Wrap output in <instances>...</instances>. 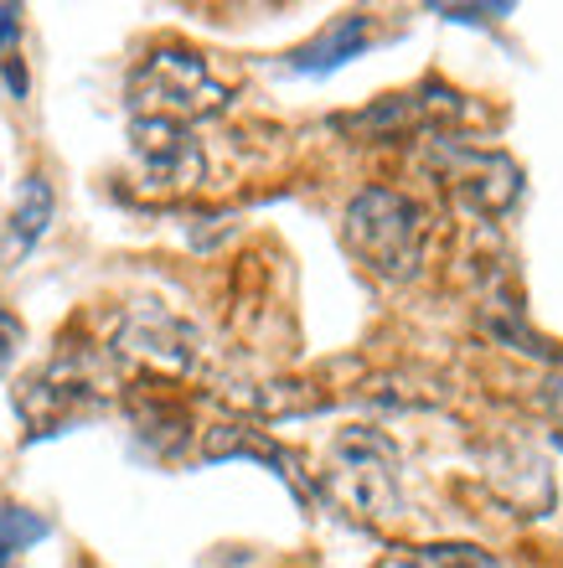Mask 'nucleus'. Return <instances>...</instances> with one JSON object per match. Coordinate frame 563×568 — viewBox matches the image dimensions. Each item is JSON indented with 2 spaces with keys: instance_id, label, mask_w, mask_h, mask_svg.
I'll return each instance as SVG.
<instances>
[{
  "instance_id": "obj_7",
  "label": "nucleus",
  "mask_w": 563,
  "mask_h": 568,
  "mask_svg": "<svg viewBox=\"0 0 563 568\" xmlns=\"http://www.w3.org/2000/svg\"><path fill=\"white\" fill-rule=\"evenodd\" d=\"M368 47H372V21L362 11H352V16H336L315 42H305L300 52H290L284 68H290V73L326 78V73H336V68H346L352 58H362Z\"/></svg>"
},
{
  "instance_id": "obj_4",
  "label": "nucleus",
  "mask_w": 563,
  "mask_h": 568,
  "mask_svg": "<svg viewBox=\"0 0 563 568\" xmlns=\"http://www.w3.org/2000/svg\"><path fill=\"white\" fill-rule=\"evenodd\" d=\"M336 491L352 501L356 511L368 517H393L399 511V486H393V470H399V449L388 445L378 429H341L336 445Z\"/></svg>"
},
{
  "instance_id": "obj_17",
  "label": "nucleus",
  "mask_w": 563,
  "mask_h": 568,
  "mask_svg": "<svg viewBox=\"0 0 563 568\" xmlns=\"http://www.w3.org/2000/svg\"><path fill=\"white\" fill-rule=\"evenodd\" d=\"M549 404H553V414H559V424H563V377H553V388H549Z\"/></svg>"
},
{
  "instance_id": "obj_1",
  "label": "nucleus",
  "mask_w": 563,
  "mask_h": 568,
  "mask_svg": "<svg viewBox=\"0 0 563 568\" xmlns=\"http://www.w3.org/2000/svg\"><path fill=\"white\" fill-rule=\"evenodd\" d=\"M341 239L372 274L383 280H414L424 264V239H430V217L414 196L393 192V186H368L346 202L341 217Z\"/></svg>"
},
{
  "instance_id": "obj_5",
  "label": "nucleus",
  "mask_w": 563,
  "mask_h": 568,
  "mask_svg": "<svg viewBox=\"0 0 563 568\" xmlns=\"http://www.w3.org/2000/svg\"><path fill=\"white\" fill-rule=\"evenodd\" d=\"M130 155L140 165V186L150 192H192L208 171L197 135L171 120H130Z\"/></svg>"
},
{
  "instance_id": "obj_11",
  "label": "nucleus",
  "mask_w": 563,
  "mask_h": 568,
  "mask_svg": "<svg viewBox=\"0 0 563 568\" xmlns=\"http://www.w3.org/2000/svg\"><path fill=\"white\" fill-rule=\"evenodd\" d=\"M388 568H496V564L471 542H440V548H409L399 564Z\"/></svg>"
},
{
  "instance_id": "obj_3",
  "label": "nucleus",
  "mask_w": 563,
  "mask_h": 568,
  "mask_svg": "<svg viewBox=\"0 0 563 568\" xmlns=\"http://www.w3.org/2000/svg\"><path fill=\"white\" fill-rule=\"evenodd\" d=\"M430 171L455 196V207L465 217H506L522 192V171L512 155L460 145V140H445V135L430 140Z\"/></svg>"
},
{
  "instance_id": "obj_15",
  "label": "nucleus",
  "mask_w": 563,
  "mask_h": 568,
  "mask_svg": "<svg viewBox=\"0 0 563 568\" xmlns=\"http://www.w3.org/2000/svg\"><path fill=\"white\" fill-rule=\"evenodd\" d=\"M21 42V6H0V58H11Z\"/></svg>"
},
{
  "instance_id": "obj_9",
  "label": "nucleus",
  "mask_w": 563,
  "mask_h": 568,
  "mask_svg": "<svg viewBox=\"0 0 563 568\" xmlns=\"http://www.w3.org/2000/svg\"><path fill=\"white\" fill-rule=\"evenodd\" d=\"M202 460H259L269 465L274 476L290 486V491L300 496V501H311V491H305V476L295 470V460L284 455V449H274L269 439H259L253 429H238V424H223V429H208V445H202Z\"/></svg>"
},
{
  "instance_id": "obj_12",
  "label": "nucleus",
  "mask_w": 563,
  "mask_h": 568,
  "mask_svg": "<svg viewBox=\"0 0 563 568\" xmlns=\"http://www.w3.org/2000/svg\"><path fill=\"white\" fill-rule=\"evenodd\" d=\"M491 326V336H502V342H512L517 352H527V357H537V362H563V352H553V346H543L537 336H527V331H517V326H506V321H486Z\"/></svg>"
},
{
  "instance_id": "obj_2",
  "label": "nucleus",
  "mask_w": 563,
  "mask_h": 568,
  "mask_svg": "<svg viewBox=\"0 0 563 568\" xmlns=\"http://www.w3.org/2000/svg\"><path fill=\"white\" fill-rule=\"evenodd\" d=\"M130 104H134V120L187 124V120H202V114H218L228 104V83L212 73V62L202 52L161 47V52H150L130 73Z\"/></svg>"
},
{
  "instance_id": "obj_13",
  "label": "nucleus",
  "mask_w": 563,
  "mask_h": 568,
  "mask_svg": "<svg viewBox=\"0 0 563 568\" xmlns=\"http://www.w3.org/2000/svg\"><path fill=\"white\" fill-rule=\"evenodd\" d=\"M434 16H445V21H506L512 6L496 0V6H434Z\"/></svg>"
},
{
  "instance_id": "obj_16",
  "label": "nucleus",
  "mask_w": 563,
  "mask_h": 568,
  "mask_svg": "<svg viewBox=\"0 0 563 568\" xmlns=\"http://www.w3.org/2000/svg\"><path fill=\"white\" fill-rule=\"evenodd\" d=\"M0 83L11 89V99H27V89H31V78H27V68L16 58H0Z\"/></svg>"
},
{
  "instance_id": "obj_14",
  "label": "nucleus",
  "mask_w": 563,
  "mask_h": 568,
  "mask_svg": "<svg viewBox=\"0 0 563 568\" xmlns=\"http://www.w3.org/2000/svg\"><path fill=\"white\" fill-rule=\"evenodd\" d=\"M21 336H27L21 321H16L11 311H0V377H6V367H11L16 352H21Z\"/></svg>"
},
{
  "instance_id": "obj_6",
  "label": "nucleus",
  "mask_w": 563,
  "mask_h": 568,
  "mask_svg": "<svg viewBox=\"0 0 563 568\" xmlns=\"http://www.w3.org/2000/svg\"><path fill=\"white\" fill-rule=\"evenodd\" d=\"M114 346L124 357H140L150 367H165V373H192L202 362V331L161 305H140L124 315L114 331Z\"/></svg>"
},
{
  "instance_id": "obj_10",
  "label": "nucleus",
  "mask_w": 563,
  "mask_h": 568,
  "mask_svg": "<svg viewBox=\"0 0 563 568\" xmlns=\"http://www.w3.org/2000/svg\"><path fill=\"white\" fill-rule=\"evenodd\" d=\"M52 532L42 511H27V507H6L0 501V568H16V558L37 548V542Z\"/></svg>"
},
{
  "instance_id": "obj_8",
  "label": "nucleus",
  "mask_w": 563,
  "mask_h": 568,
  "mask_svg": "<svg viewBox=\"0 0 563 568\" xmlns=\"http://www.w3.org/2000/svg\"><path fill=\"white\" fill-rule=\"evenodd\" d=\"M52 212H58V196H52V181L47 176H27L21 192H16L11 223H6V239H0V270H16L21 258L47 239L52 227Z\"/></svg>"
}]
</instances>
